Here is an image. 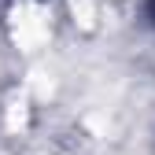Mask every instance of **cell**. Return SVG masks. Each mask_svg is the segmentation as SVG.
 Returning <instances> with one entry per match:
<instances>
[{
	"label": "cell",
	"mask_w": 155,
	"mask_h": 155,
	"mask_svg": "<svg viewBox=\"0 0 155 155\" xmlns=\"http://www.w3.org/2000/svg\"><path fill=\"white\" fill-rule=\"evenodd\" d=\"M148 15H151V22H155V0H148Z\"/></svg>",
	"instance_id": "1"
}]
</instances>
